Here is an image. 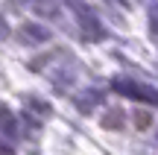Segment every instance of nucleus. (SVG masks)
<instances>
[{
	"mask_svg": "<svg viewBox=\"0 0 158 155\" xmlns=\"http://www.w3.org/2000/svg\"><path fill=\"white\" fill-rule=\"evenodd\" d=\"M0 123H3V126H12V117H9V111H6L3 105H0Z\"/></svg>",
	"mask_w": 158,
	"mask_h": 155,
	"instance_id": "obj_1",
	"label": "nucleus"
},
{
	"mask_svg": "<svg viewBox=\"0 0 158 155\" xmlns=\"http://www.w3.org/2000/svg\"><path fill=\"white\" fill-rule=\"evenodd\" d=\"M0 155H12V149H9L6 144H0Z\"/></svg>",
	"mask_w": 158,
	"mask_h": 155,
	"instance_id": "obj_2",
	"label": "nucleus"
}]
</instances>
